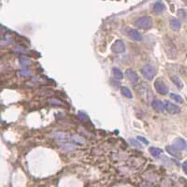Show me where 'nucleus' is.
Returning a JSON list of instances; mask_svg holds the SVG:
<instances>
[{"instance_id":"nucleus-21","label":"nucleus","mask_w":187,"mask_h":187,"mask_svg":"<svg viewBox=\"0 0 187 187\" xmlns=\"http://www.w3.org/2000/svg\"><path fill=\"white\" fill-rule=\"evenodd\" d=\"M78 115H79V117H80L81 120H84V119H86V116H87L85 113H83V112H81V111L79 112Z\"/></svg>"},{"instance_id":"nucleus-16","label":"nucleus","mask_w":187,"mask_h":187,"mask_svg":"<svg viewBox=\"0 0 187 187\" xmlns=\"http://www.w3.org/2000/svg\"><path fill=\"white\" fill-rule=\"evenodd\" d=\"M121 92H122L124 97H126V98H132L133 97V95L131 93V91L128 88H126V87H122Z\"/></svg>"},{"instance_id":"nucleus-18","label":"nucleus","mask_w":187,"mask_h":187,"mask_svg":"<svg viewBox=\"0 0 187 187\" xmlns=\"http://www.w3.org/2000/svg\"><path fill=\"white\" fill-rule=\"evenodd\" d=\"M137 140H138V141H141V142L144 143V144H149V140L145 139L144 137L138 136V137H137Z\"/></svg>"},{"instance_id":"nucleus-6","label":"nucleus","mask_w":187,"mask_h":187,"mask_svg":"<svg viewBox=\"0 0 187 187\" xmlns=\"http://www.w3.org/2000/svg\"><path fill=\"white\" fill-rule=\"evenodd\" d=\"M172 146H174L177 150H187V141H185L184 139L177 138L173 140Z\"/></svg>"},{"instance_id":"nucleus-12","label":"nucleus","mask_w":187,"mask_h":187,"mask_svg":"<svg viewBox=\"0 0 187 187\" xmlns=\"http://www.w3.org/2000/svg\"><path fill=\"white\" fill-rule=\"evenodd\" d=\"M170 28L173 31H179L181 29V22L178 19H172L170 21Z\"/></svg>"},{"instance_id":"nucleus-2","label":"nucleus","mask_w":187,"mask_h":187,"mask_svg":"<svg viewBox=\"0 0 187 187\" xmlns=\"http://www.w3.org/2000/svg\"><path fill=\"white\" fill-rule=\"evenodd\" d=\"M135 26L141 29H149L152 26V20L148 16H142L136 20Z\"/></svg>"},{"instance_id":"nucleus-9","label":"nucleus","mask_w":187,"mask_h":187,"mask_svg":"<svg viewBox=\"0 0 187 187\" xmlns=\"http://www.w3.org/2000/svg\"><path fill=\"white\" fill-rule=\"evenodd\" d=\"M152 107L153 108V110L158 112H162L165 110V104L160 100H157V99L152 102Z\"/></svg>"},{"instance_id":"nucleus-5","label":"nucleus","mask_w":187,"mask_h":187,"mask_svg":"<svg viewBox=\"0 0 187 187\" xmlns=\"http://www.w3.org/2000/svg\"><path fill=\"white\" fill-rule=\"evenodd\" d=\"M165 110L170 114H177V113H180V111H181L180 107L171 102H168V101H167L165 104Z\"/></svg>"},{"instance_id":"nucleus-7","label":"nucleus","mask_w":187,"mask_h":187,"mask_svg":"<svg viewBox=\"0 0 187 187\" xmlns=\"http://www.w3.org/2000/svg\"><path fill=\"white\" fill-rule=\"evenodd\" d=\"M126 77L132 83H136V82H138V81H139L138 74H137L134 70H132L130 68L126 70Z\"/></svg>"},{"instance_id":"nucleus-1","label":"nucleus","mask_w":187,"mask_h":187,"mask_svg":"<svg viewBox=\"0 0 187 187\" xmlns=\"http://www.w3.org/2000/svg\"><path fill=\"white\" fill-rule=\"evenodd\" d=\"M140 71H141V74H142V76L148 81H152L156 75L155 68H153V66H152L151 65L144 66L143 68H141Z\"/></svg>"},{"instance_id":"nucleus-4","label":"nucleus","mask_w":187,"mask_h":187,"mask_svg":"<svg viewBox=\"0 0 187 187\" xmlns=\"http://www.w3.org/2000/svg\"><path fill=\"white\" fill-rule=\"evenodd\" d=\"M111 51L114 53H123L126 52V45L122 40H116L111 45Z\"/></svg>"},{"instance_id":"nucleus-17","label":"nucleus","mask_w":187,"mask_h":187,"mask_svg":"<svg viewBox=\"0 0 187 187\" xmlns=\"http://www.w3.org/2000/svg\"><path fill=\"white\" fill-rule=\"evenodd\" d=\"M170 97H171L172 99H174L175 101H177V102H179V103H182L184 102V100H182V98H181V97H180L179 95H176V94H170Z\"/></svg>"},{"instance_id":"nucleus-15","label":"nucleus","mask_w":187,"mask_h":187,"mask_svg":"<svg viewBox=\"0 0 187 187\" xmlns=\"http://www.w3.org/2000/svg\"><path fill=\"white\" fill-rule=\"evenodd\" d=\"M112 73H113V76L116 78V80H122L124 78L122 71L117 68H113V69H112Z\"/></svg>"},{"instance_id":"nucleus-19","label":"nucleus","mask_w":187,"mask_h":187,"mask_svg":"<svg viewBox=\"0 0 187 187\" xmlns=\"http://www.w3.org/2000/svg\"><path fill=\"white\" fill-rule=\"evenodd\" d=\"M129 142L133 145V146H135L136 148H141V145L139 143V142H137V141L135 139H130L129 140Z\"/></svg>"},{"instance_id":"nucleus-11","label":"nucleus","mask_w":187,"mask_h":187,"mask_svg":"<svg viewBox=\"0 0 187 187\" xmlns=\"http://www.w3.org/2000/svg\"><path fill=\"white\" fill-rule=\"evenodd\" d=\"M129 35L132 39L136 41H140L141 39H142V36H141L140 33L138 30H136V29H131V30L129 31Z\"/></svg>"},{"instance_id":"nucleus-8","label":"nucleus","mask_w":187,"mask_h":187,"mask_svg":"<svg viewBox=\"0 0 187 187\" xmlns=\"http://www.w3.org/2000/svg\"><path fill=\"white\" fill-rule=\"evenodd\" d=\"M165 10H166L165 4L161 1H157L155 3V5H153V12H155V14H161Z\"/></svg>"},{"instance_id":"nucleus-22","label":"nucleus","mask_w":187,"mask_h":187,"mask_svg":"<svg viewBox=\"0 0 187 187\" xmlns=\"http://www.w3.org/2000/svg\"><path fill=\"white\" fill-rule=\"evenodd\" d=\"M182 169H184V171L185 174H187V161H185L184 164H182Z\"/></svg>"},{"instance_id":"nucleus-14","label":"nucleus","mask_w":187,"mask_h":187,"mask_svg":"<svg viewBox=\"0 0 187 187\" xmlns=\"http://www.w3.org/2000/svg\"><path fill=\"white\" fill-rule=\"evenodd\" d=\"M171 81L178 87L179 89L184 88V83H182V81H181V79L179 78L178 76H176V75H174V76L171 77Z\"/></svg>"},{"instance_id":"nucleus-13","label":"nucleus","mask_w":187,"mask_h":187,"mask_svg":"<svg viewBox=\"0 0 187 187\" xmlns=\"http://www.w3.org/2000/svg\"><path fill=\"white\" fill-rule=\"evenodd\" d=\"M149 152L153 157H158L161 153H163V150L160 148H156V147H151L149 149Z\"/></svg>"},{"instance_id":"nucleus-3","label":"nucleus","mask_w":187,"mask_h":187,"mask_svg":"<svg viewBox=\"0 0 187 187\" xmlns=\"http://www.w3.org/2000/svg\"><path fill=\"white\" fill-rule=\"evenodd\" d=\"M155 90L157 91V93L160 94V95H167L168 94V86L165 84V82L160 80V79H158V80H156L155 81Z\"/></svg>"},{"instance_id":"nucleus-20","label":"nucleus","mask_w":187,"mask_h":187,"mask_svg":"<svg viewBox=\"0 0 187 187\" xmlns=\"http://www.w3.org/2000/svg\"><path fill=\"white\" fill-rule=\"evenodd\" d=\"M178 15L181 17L182 19H185L186 18V13H185V10H178Z\"/></svg>"},{"instance_id":"nucleus-10","label":"nucleus","mask_w":187,"mask_h":187,"mask_svg":"<svg viewBox=\"0 0 187 187\" xmlns=\"http://www.w3.org/2000/svg\"><path fill=\"white\" fill-rule=\"evenodd\" d=\"M166 151H167L170 155H172L174 157H177V158L181 157V155H180V152H179V150H177L175 147L172 146V145H169V146L166 147Z\"/></svg>"}]
</instances>
